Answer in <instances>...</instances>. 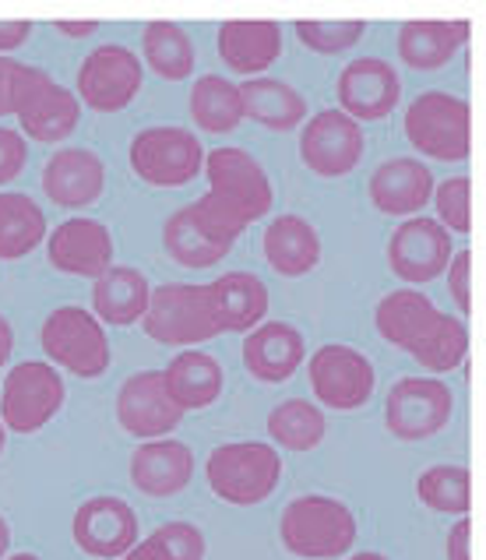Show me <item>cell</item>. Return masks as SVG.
Instances as JSON below:
<instances>
[{
  "label": "cell",
  "mask_w": 486,
  "mask_h": 560,
  "mask_svg": "<svg viewBox=\"0 0 486 560\" xmlns=\"http://www.w3.org/2000/svg\"><path fill=\"white\" fill-rule=\"evenodd\" d=\"M335 95H338V109L356 124L384 120L402 100V78L381 57H356L338 74Z\"/></svg>",
  "instance_id": "obj_16"
},
{
  "label": "cell",
  "mask_w": 486,
  "mask_h": 560,
  "mask_svg": "<svg viewBox=\"0 0 486 560\" xmlns=\"http://www.w3.org/2000/svg\"><path fill=\"white\" fill-rule=\"evenodd\" d=\"M11 114L22 124V138L54 145V141L74 135V127L81 120V103L68 85L54 82L43 68L22 63L19 82H14Z\"/></svg>",
  "instance_id": "obj_7"
},
{
  "label": "cell",
  "mask_w": 486,
  "mask_h": 560,
  "mask_svg": "<svg viewBox=\"0 0 486 560\" xmlns=\"http://www.w3.org/2000/svg\"><path fill=\"white\" fill-rule=\"evenodd\" d=\"M106 187V163L92 149H60L43 166V190L60 208H89Z\"/></svg>",
  "instance_id": "obj_22"
},
{
  "label": "cell",
  "mask_w": 486,
  "mask_h": 560,
  "mask_svg": "<svg viewBox=\"0 0 486 560\" xmlns=\"http://www.w3.org/2000/svg\"><path fill=\"white\" fill-rule=\"evenodd\" d=\"M455 395L437 377H398L384 398V427L398 441H427L451 423Z\"/></svg>",
  "instance_id": "obj_13"
},
{
  "label": "cell",
  "mask_w": 486,
  "mask_h": 560,
  "mask_svg": "<svg viewBox=\"0 0 486 560\" xmlns=\"http://www.w3.org/2000/svg\"><path fill=\"white\" fill-rule=\"evenodd\" d=\"M448 290H451V300L459 303V311L468 314V307H473V293H468V282H473V254H468L465 247L451 254L448 261Z\"/></svg>",
  "instance_id": "obj_41"
},
{
  "label": "cell",
  "mask_w": 486,
  "mask_h": 560,
  "mask_svg": "<svg viewBox=\"0 0 486 560\" xmlns=\"http://www.w3.org/2000/svg\"><path fill=\"white\" fill-rule=\"evenodd\" d=\"M367 152V135L363 124L346 117L343 109H317V114L303 124L300 131V159L306 170H314L317 177H346Z\"/></svg>",
  "instance_id": "obj_14"
},
{
  "label": "cell",
  "mask_w": 486,
  "mask_h": 560,
  "mask_svg": "<svg viewBox=\"0 0 486 560\" xmlns=\"http://www.w3.org/2000/svg\"><path fill=\"white\" fill-rule=\"evenodd\" d=\"M236 89H240L243 117L265 124L271 131H297L306 120L303 92L289 82H279V78H243Z\"/></svg>",
  "instance_id": "obj_30"
},
{
  "label": "cell",
  "mask_w": 486,
  "mask_h": 560,
  "mask_svg": "<svg viewBox=\"0 0 486 560\" xmlns=\"http://www.w3.org/2000/svg\"><path fill=\"white\" fill-rule=\"evenodd\" d=\"M28 163V141L14 127H0V187L11 184Z\"/></svg>",
  "instance_id": "obj_40"
},
{
  "label": "cell",
  "mask_w": 486,
  "mask_h": 560,
  "mask_svg": "<svg viewBox=\"0 0 486 560\" xmlns=\"http://www.w3.org/2000/svg\"><path fill=\"white\" fill-rule=\"evenodd\" d=\"M201 173L208 190L194 201V212L216 236L236 244L251 222L271 212V180L247 149L222 145L205 152Z\"/></svg>",
  "instance_id": "obj_2"
},
{
  "label": "cell",
  "mask_w": 486,
  "mask_h": 560,
  "mask_svg": "<svg viewBox=\"0 0 486 560\" xmlns=\"http://www.w3.org/2000/svg\"><path fill=\"white\" fill-rule=\"evenodd\" d=\"M162 247H166L170 258L184 268H212L222 258H230V250H233L230 240L216 236L205 226L198 212H194V205L176 208L166 219V226H162Z\"/></svg>",
  "instance_id": "obj_31"
},
{
  "label": "cell",
  "mask_w": 486,
  "mask_h": 560,
  "mask_svg": "<svg viewBox=\"0 0 486 560\" xmlns=\"http://www.w3.org/2000/svg\"><path fill=\"white\" fill-rule=\"evenodd\" d=\"M138 180L152 187H184L205 170V149L187 127H144L127 149Z\"/></svg>",
  "instance_id": "obj_10"
},
{
  "label": "cell",
  "mask_w": 486,
  "mask_h": 560,
  "mask_svg": "<svg viewBox=\"0 0 486 560\" xmlns=\"http://www.w3.org/2000/svg\"><path fill=\"white\" fill-rule=\"evenodd\" d=\"M240 357H243V366H247L251 377L265 381V384H279L300 371V363L306 360V346H303V335L297 331V325L262 322L243 335Z\"/></svg>",
  "instance_id": "obj_21"
},
{
  "label": "cell",
  "mask_w": 486,
  "mask_h": 560,
  "mask_svg": "<svg viewBox=\"0 0 486 560\" xmlns=\"http://www.w3.org/2000/svg\"><path fill=\"white\" fill-rule=\"evenodd\" d=\"M141 54L149 60V68L166 78V82H184V78H190L194 60H198V50H194L187 28L166 19H155L144 25Z\"/></svg>",
  "instance_id": "obj_33"
},
{
  "label": "cell",
  "mask_w": 486,
  "mask_h": 560,
  "mask_svg": "<svg viewBox=\"0 0 486 560\" xmlns=\"http://www.w3.org/2000/svg\"><path fill=\"white\" fill-rule=\"evenodd\" d=\"M297 39L314 54H346L356 43L367 36V22L363 19H300L297 25Z\"/></svg>",
  "instance_id": "obj_38"
},
{
  "label": "cell",
  "mask_w": 486,
  "mask_h": 560,
  "mask_svg": "<svg viewBox=\"0 0 486 560\" xmlns=\"http://www.w3.org/2000/svg\"><path fill=\"white\" fill-rule=\"evenodd\" d=\"M117 420L138 441H159L181 427L184 412L176 409L166 384H162V371H141L120 384Z\"/></svg>",
  "instance_id": "obj_17"
},
{
  "label": "cell",
  "mask_w": 486,
  "mask_h": 560,
  "mask_svg": "<svg viewBox=\"0 0 486 560\" xmlns=\"http://www.w3.org/2000/svg\"><path fill=\"white\" fill-rule=\"evenodd\" d=\"M194 476V452L176 438L141 441L131 455V483L144 498H176Z\"/></svg>",
  "instance_id": "obj_23"
},
{
  "label": "cell",
  "mask_w": 486,
  "mask_h": 560,
  "mask_svg": "<svg viewBox=\"0 0 486 560\" xmlns=\"http://www.w3.org/2000/svg\"><path fill=\"white\" fill-rule=\"evenodd\" d=\"M46 258L63 276L95 282L113 265V233L100 219H63L54 233H46Z\"/></svg>",
  "instance_id": "obj_19"
},
{
  "label": "cell",
  "mask_w": 486,
  "mask_h": 560,
  "mask_svg": "<svg viewBox=\"0 0 486 560\" xmlns=\"http://www.w3.org/2000/svg\"><path fill=\"white\" fill-rule=\"evenodd\" d=\"M46 360L63 366L74 377H103L109 371V335L100 325V317L85 307H57L46 314L39 331Z\"/></svg>",
  "instance_id": "obj_8"
},
{
  "label": "cell",
  "mask_w": 486,
  "mask_h": 560,
  "mask_svg": "<svg viewBox=\"0 0 486 560\" xmlns=\"http://www.w3.org/2000/svg\"><path fill=\"white\" fill-rule=\"evenodd\" d=\"M63 398L68 388L54 363L22 360L11 366L0 388V423L14 434H36L63 409Z\"/></svg>",
  "instance_id": "obj_9"
},
{
  "label": "cell",
  "mask_w": 486,
  "mask_h": 560,
  "mask_svg": "<svg viewBox=\"0 0 486 560\" xmlns=\"http://www.w3.org/2000/svg\"><path fill=\"white\" fill-rule=\"evenodd\" d=\"M416 498L424 501L437 515H468V504H473V493H468V469L465 466H430L419 472L416 479Z\"/></svg>",
  "instance_id": "obj_36"
},
{
  "label": "cell",
  "mask_w": 486,
  "mask_h": 560,
  "mask_svg": "<svg viewBox=\"0 0 486 560\" xmlns=\"http://www.w3.org/2000/svg\"><path fill=\"white\" fill-rule=\"evenodd\" d=\"M328 434V420L317 402L306 398H286L268 412V438L286 452H314Z\"/></svg>",
  "instance_id": "obj_35"
},
{
  "label": "cell",
  "mask_w": 486,
  "mask_h": 560,
  "mask_svg": "<svg viewBox=\"0 0 486 560\" xmlns=\"http://www.w3.org/2000/svg\"><path fill=\"white\" fill-rule=\"evenodd\" d=\"M162 384H166L176 409L190 412V409H208L216 402L222 395L225 374L222 363L212 353H205V349H181L166 363V371H162Z\"/></svg>",
  "instance_id": "obj_27"
},
{
  "label": "cell",
  "mask_w": 486,
  "mask_h": 560,
  "mask_svg": "<svg viewBox=\"0 0 486 560\" xmlns=\"http://www.w3.org/2000/svg\"><path fill=\"white\" fill-rule=\"evenodd\" d=\"M141 328L162 346L194 349L219 335V322L208 300V285L194 282H162L152 290L149 307L141 314Z\"/></svg>",
  "instance_id": "obj_6"
},
{
  "label": "cell",
  "mask_w": 486,
  "mask_h": 560,
  "mask_svg": "<svg viewBox=\"0 0 486 560\" xmlns=\"http://www.w3.org/2000/svg\"><path fill=\"white\" fill-rule=\"evenodd\" d=\"M46 212L22 190H0V261L28 258L46 244Z\"/></svg>",
  "instance_id": "obj_32"
},
{
  "label": "cell",
  "mask_w": 486,
  "mask_h": 560,
  "mask_svg": "<svg viewBox=\"0 0 486 560\" xmlns=\"http://www.w3.org/2000/svg\"><path fill=\"white\" fill-rule=\"evenodd\" d=\"M57 28L63 36H92V32L100 28V22H57Z\"/></svg>",
  "instance_id": "obj_46"
},
{
  "label": "cell",
  "mask_w": 486,
  "mask_h": 560,
  "mask_svg": "<svg viewBox=\"0 0 486 560\" xmlns=\"http://www.w3.org/2000/svg\"><path fill=\"white\" fill-rule=\"evenodd\" d=\"M306 374H311V388L321 406L352 412L363 409L378 388V371L360 349L346 342H324L306 360Z\"/></svg>",
  "instance_id": "obj_12"
},
{
  "label": "cell",
  "mask_w": 486,
  "mask_h": 560,
  "mask_svg": "<svg viewBox=\"0 0 486 560\" xmlns=\"http://www.w3.org/2000/svg\"><path fill=\"white\" fill-rule=\"evenodd\" d=\"M4 444H8V430H4V423H0V455H4Z\"/></svg>",
  "instance_id": "obj_50"
},
{
  "label": "cell",
  "mask_w": 486,
  "mask_h": 560,
  "mask_svg": "<svg viewBox=\"0 0 486 560\" xmlns=\"http://www.w3.org/2000/svg\"><path fill=\"white\" fill-rule=\"evenodd\" d=\"M374 325L384 342L405 349L430 374L459 371L468 353V328L462 317L437 311V303L413 285L392 290L378 303Z\"/></svg>",
  "instance_id": "obj_1"
},
{
  "label": "cell",
  "mask_w": 486,
  "mask_h": 560,
  "mask_svg": "<svg viewBox=\"0 0 486 560\" xmlns=\"http://www.w3.org/2000/svg\"><path fill=\"white\" fill-rule=\"evenodd\" d=\"M430 201L437 208V222H441L448 233L473 230V180H468L465 173L433 184Z\"/></svg>",
  "instance_id": "obj_39"
},
{
  "label": "cell",
  "mask_w": 486,
  "mask_h": 560,
  "mask_svg": "<svg viewBox=\"0 0 486 560\" xmlns=\"http://www.w3.org/2000/svg\"><path fill=\"white\" fill-rule=\"evenodd\" d=\"M219 57L225 68L262 78L282 57V28L271 19H233L219 28Z\"/></svg>",
  "instance_id": "obj_24"
},
{
  "label": "cell",
  "mask_w": 486,
  "mask_h": 560,
  "mask_svg": "<svg viewBox=\"0 0 486 560\" xmlns=\"http://www.w3.org/2000/svg\"><path fill=\"white\" fill-rule=\"evenodd\" d=\"M468 539H473V525H468V518H459L448 529V542H444L448 560H473V547H468Z\"/></svg>",
  "instance_id": "obj_43"
},
{
  "label": "cell",
  "mask_w": 486,
  "mask_h": 560,
  "mask_svg": "<svg viewBox=\"0 0 486 560\" xmlns=\"http://www.w3.org/2000/svg\"><path fill=\"white\" fill-rule=\"evenodd\" d=\"M265 258L282 279H300L321 261V236L303 215L286 212L265 226Z\"/></svg>",
  "instance_id": "obj_29"
},
{
  "label": "cell",
  "mask_w": 486,
  "mask_h": 560,
  "mask_svg": "<svg viewBox=\"0 0 486 560\" xmlns=\"http://www.w3.org/2000/svg\"><path fill=\"white\" fill-rule=\"evenodd\" d=\"M8 550H11V525L4 515H0V560L8 557Z\"/></svg>",
  "instance_id": "obj_47"
},
{
  "label": "cell",
  "mask_w": 486,
  "mask_h": 560,
  "mask_svg": "<svg viewBox=\"0 0 486 560\" xmlns=\"http://www.w3.org/2000/svg\"><path fill=\"white\" fill-rule=\"evenodd\" d=\"M468 43V22L462 19H413L398 28V57L413 71H437Z\"/></svg>",
  "instance_id": "obj_26"
},
{
  "label": "cell",
  "mask_w": 486,
  "mask_h": 560,
  "mask_svg": "<svg viewBox=\"0 0 486 560\" xmlns=\"http://www.w3.org/2000/svg\"><path fill=\"white\" fill-rule=\"evenodd\" d=\"M32 36L28 19H0V57H11V50L25 46Z\"/></svg>",
  "instance_id": "obj_42"
},
{
  "label": "cell",
  "mask_w": 486,
  "mask_h": 560,
  "mask_svg": "<svg viewBox=\"0 0 486 560\" xmlns=\"http://www.w3.org/2000/svg\"><path fill=\"white\" fill-rule=\"evenodd\" d=\"M346 560H387V557L384 553H374V550H363V553H352Z\"/></svg>",
  "instance_id": "obj_48"
},
{
  "label": "cell",
  "mask_w": 486,
  "mask_h": 560,
  "mask_svg": "<svg viewBox=\"0 0 486 560\" xmlns=\"http://www.w3.org/2000/svg\"><path fill=\"white\" fill-rule=\"evenodd\" d=\"M405 138L409 145L437 159V163H465L468 145H473V117H468V103L462 95H451L441 89L419 92L416 100L405 106Z\"/></svg>",
  "instance_id": "obj_5"
},
{
  "label": "cell",
  "mask_w": 486,
  "mask_h": 560,
  "mask_svg": "<svg viewBox=\"0 0 486 560\" xmlns=\"http://www.w3.org/2000/svg\"><path fill=\"white\" fill-rule=\"evenodd\" d=\"M71 536L81 553L113 560L138 542V515L120 498H89L74 511Z\"/></svg>",
  "instance_id": "obj_18"
},
{
  "label": "cell",
  "mask_w": 486,
  "mask_h": 560,
  "mask_svg": "<svg viewBox=\"0 0 486 560\" xmlns=\"http://www.w3.org/2000/svg\"><path fill=\"white\" fill-rule=\"evenodd\" d=\"M190 117L208 135H230L243 120L240 89L222 74H201L190 89Z\"/></svg>",
  "instance_id": "obj_34"
},
{
  "label": "cell",
  "mask_w": 486,
  "mask_h": 560,
  "mask_svg": "<svg viewBox=\"0 0 486 560\" xmlns=\"http://www.w3.org/2000/svg\"><path fill=\"white\" fill-rule=\"evenodd\" d=\"M11 349H14V328H11L8 317L0 314V371H4V366H8Z\"/></svg>",
  "instance_id": "obj_45"
},
{
  "label": "cell",
  "mask_w": 486,
  "mask_h": 560,
  "mask_svg": "<svg viewBox=\"0 0 486 560\" xmlns=\"http://www.w3.org/2000/svg\"><path fill=\"white\" fill-rule=\"evenodd\" d=\"M144 85V63L124 43H103L78 68V103L95 114H120Z\"/></svg>",
  "instance_id": "obj_11"
},
{
  "label": "cell",
  "mask_w": 486,
  "mask_h": 560,
  "mask_svg": "<svg viewBox=\"0 0 486 560\" xmlns=\"http://www.w3.org/2000/svg\"><path fill=\"white\" fill-rule=\"evenodd\" d=\"M282 547L303 560H335L356 547V515L335 498L306 493L289 501L279 518Z\"/></svg>",
  "instance_id": "obj_3"
},
{
  "label": "cell",
  "mask_w": 486,
  "mask_h": 560,
  "mask_svg": "<svg viewBox=\"0 0 486 560\" xmlns=\"http://www.w3.org/2000/svg\"><path fill=\"white\" fill-rule=\"evenodd\" d=\"M19 71H22V60L14 57H0V117L11 114V103H14V82H19Z\"/></svg>",
  "instance_id": "obj_44"
},
{
  "label": "cell",
  "mask_w": 486,
  "mask_h": 560,
  "mask_svg": "<svg viewBox=\"0 0 486 560\" xmlns=\"http://www.w3.org/2000/svg\"><path fill=\"white\" fill-rule=\"evenodd\" d=\"M367 195L374 201L378 212L392 219H413L424 215L433 195V173L427 163H419L413 155H395L370 173Z\"/></svg>",
  "instance_id": "obj_20"
},
{
  "label": "cell",
  "mask_w": 486,
  "mask_h": 560,
  "mask_svg": "<svg viewBox=\"0 0 486 560\" xmlns=\"http://www.w3.org/2000/svg\"><path fill=\"white\" fill-rule=\"evenodd\" d=\"M451 254H455L451 233L437 219H424V215L402 219L392 240H387V265H392L395 276L402 282H409L413 290L433 282L437 276H444Z\"/></svg>",
  "instance_id": "obj_15"
},
{
  "label": "cell",
  "mask_w": 486,
  "mask_h": 560,
  "mask_svg": "<svg viewBox=\"0 0 486 560\" xmlns=\"http://www.w3.org/2000/svg\"><path fill=\"white\" fill-rule=\"evenodd\" d=\"M219 331H251L268 314V285L251 271H225L216 282H208Z\"/></svg>",
  "instance_id": "obj_28"
},
{
  "label": "cell",
  "mask_w": 486,
  "mask_h": 560,
  "mask_svg": "<svg viewBox=\"0 0 486 560\" xmlns=\"http://www.w3.org/2000/svg\"><path fill=\"white\" fill-rule=\"evenodd\" d=\"M205 533L194 522H166L138 539L120 560H205Z\"/></svg>",
  "instance_id": "obj_37"
},
{
  "label": "cell",
  "mask_w": 486,
  "mask_h": 560,
  "mask_svg": "<svg viewBox=\"0 0 486 560\" xmlns=\"http://www.w3.org/2000/svg\"><path fill=\"white\" fill-rule=\"evenodd\" d=\"M205 479L219 501L251 508L268 501L282 483V458L275 444L233 441L219 444L205 462Z\"/></svg>",
  "instance_id": "obj_4"
},
{
  "label": "cell",
  "mask_w": 486,
  "mask_h": 560,
  "mask_svg": "<svg viewBox=\"0 0 486 560\" xmlns=\"http://www.w3.org/2000/svg\"><path fill=\"white\" fill-rule=\"evenodd\" d=\"M152 285L144 279L141 268L131 265H109L100 279L92 282V314L100 325L127 328L138 325L144 307H149Z\"/></svg>",
  "instance_id": "obj_25"
},
{
  "label": "cell",
  "mask_w": 486,
  "mask_h": 560,
  "mask_svg": "<svg viewBox=\"0 0 486 560\" xmlns=\"http://www.w3.org/2000/svg\"><path fill=\"white\" fill-rule=\"evenodd\" d=\"M4 560H39L36 553H14V557H4Z\"/></svg>",
  "instance_id": "obj_49"
}]
</instances>
